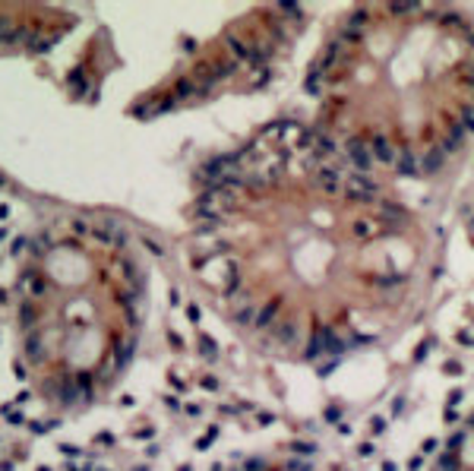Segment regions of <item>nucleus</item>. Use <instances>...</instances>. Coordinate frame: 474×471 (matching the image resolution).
Returning a JSON list of instances; mask_svg holds the SVG:
<instances>
[{"instance_id":"23","label":"nucleus","mask_w":474,"mask_h":471,"mask_svg":"<svg viewBox=\"0 0 474 471\" xmlns=\"http://www.w3.org/2000/svg\"><path fill=\"white\" fill-rule=\"evenodd\" d=\"M443 26H446V29H461V32H468V22L461 19L458 13H446V16H443Z\"/></svg>"},{"instance_id":"36","label":"nucleus","mask_w":474,"mask_h":471,"mask_svg":"<svg viewBox=\"0 0 474 471\" xmlns=\"http://www.w3.org/2000/svg\"><path fill=\"white\" fill-rule=\"evenodd\" d=\"M0 304H7V291L4 288H0Z\"/></svg>"},{"instance_id":"18","label":"nucleus","mask_w":474,"mask_h":471,"mask_svg":"<svg viewBox=\"0 0 474 471\" xmlns=\"http://www.w3.org/2000/svg\"><path fill=\"white\" fill-rule=\"evenodd\" d=\"M241 288H244V278H241V272H237V266H231V269H228V285L221 288V294L231 301V298H234V294L241 291Z\"/></svg>"},{"instance_id":"14","label":"nucleus","mask_w":474,"mask_h":471,"mask_svg":"<svg viewBox=\"0 0 474 471\" xmlns=\"http://www.w3.org/2000/svg\"><path fill=\"white\" fill-rule=\"evenodd\" d=\"M335 139L332 136H323L319 133V139L313 143V149H310V158H316V161H323V158H329V155H335Z\"/></svg>"},{"instance_id":"25","label":"nucleus","mask_w":474,"mask_h":471,"mask_svg":"<svg viewBox=\"0 0 474 471\" xmlns=\"http://www.w3.org/2000/svg\"><path fill=\"white\" fill-rule=\"evenodd\" d=\"M354 234H358V238H373L376 228H373V221H358V225H354Z\"/></svg>"},{"instance_id":"22","label":"nucleus","mask_w":474,"mask_h":471,"mask_svg":"<svg viewBox=\"0 0 474 471\" xmlns=\"http://www.w3.org/2000/svg\"><path fill=\"white\" fill-rule=\"evenodd\" d=\"M67 82H70V89H73L79 98H82V95H86V92H89V79L82 76L79 70H76V73H70V79H67Z\"/></svg>"},{"instance_id":"35","label":"nucleus","mask_w":474,"mask_h":471,"mask_svg":"<svg viewBox=\"0 0 474 471\" xmlns=\"http://www.w3.org/2000/svg\"><path fill=\"white\" fill-rule=\"evenodd\" d=\"M4 218H10V206L0 203V221H4Z\"/></svg>"},{"instance_id":"31","label":"nucleus","mask_w":474,"mask_h":471,"mask_svg":"<svg viewBox=\"0 0 474 471\" xmlns=\"http://www.w3.org/2000/svg\"><path fill=\"white\" fill-rule=\"evenodd\" d=\"M203 351H206V355H209V358H212V355H215V341H212L209 335H203Z\"/></svg>"},{"instance_id":"2","label":"nucleus","mask_w":474,"mask_h":471,"mask_svg":"<svg viewBox=\"0 0 474 471\" xmlns=\"http://www.w3.org/2000/svg\"><path fill=\"white\" fill-rule=\"evenodd\" d=\"M301 458H307V455H301ZM301 458H288V462H281V465H269L266 458H247V462L241 468H234V471H310V465L301 462ZM215 471H221V468L215 465Z\"/></svg>"},{"instance_id":"19","label":"nucleus","mask_w":474,"mask_h":471,"mask_svg":"<svg viewBox=\"0 0 474 471\" xmlns=\"http://www.w3.org/2000/svg\"><path fill=\"white\" fill-rule=\"evenodd\" d=\"M196 95V82L190 76H181L174 82V98H193Z\"/></svg>"},{"instance_id":"9","label":"nucleus","mask_w":474,"mask_h":471,"mask_svg":"<svg viewBox=\"0 0 474 471\" xmlns=\"http://www.w3.org/2000/svg\"><path fill=\"white\" fill-rule=\"evenodd\" d=\"M395 168H398L401 178H418L421 174V161H418V155H414L411 149H398L395 152Z\"/></svg>"},{"instance_id":"11","label":"nucleus","mask_w":474,"mask_h":471,"mask_svg":"<svg viewBox=\"0 0 474 471\" xmlns=\"http://www.w3.org/2000/svg\"><path fill=\"white\" fill-rule=\"evenodd\" d=\"M114 269H117V275H121L127 285H133V281L139 285V281H142V278H139V266H136V260H130V256H117V260H114Z\"/></svg>"},{"instance_id":"30","label":"nucleus","mask_w":474,"mask_h":471,"mask_svg":"<svg viewBox=\"0 0 474 471\" xmlns=\"http://www.w3.org/2000/svg\"><path fill=\"white\" fill-rule=\"evenodd\" d=\"M142 244H146V247H149V253H155V256H161V253H164V247H161V244H155V241H149V238L142 241Z\"/></svg>"},{"instance_id":"27","label":"nucleus","mask_w":474,"mask_h":471,"mask_svg":"<svg viewBox=\"0 0 474 471\" xmlns=\"http://www.w3.org/2000/svg\"><path fill=\"white\" fill-rule=\"evenodd\" d=\"M414 10H418V4H392V7H389V13L401 16V13H414Z\"/></svg>"},{"instance_id":"4","label":"nucleus","mask_w":474,"mask_h":471,"mask_svg":"<svg viewBox=\"0 0 474 471\" xmlns=\"http://www.w3.org/2000/svg\"><path fill=\"white\" fill-rule=\"evenodd\" d=\"M278 310H281V298H272V301H266L263 307H256V313H253V323H250V326L256 329V332H263V335H266L269 329H272V323L278 320Z\"/></svg>"},{"instance_id":"12","label":"nucleus","mask_w":474,"mask_h":471,"mask_svg":"<svg viewBox=\"0 0 474 471\" xmlns=\"http://www.w3.org/2000/svg\"><path fill=\"white\" fill-rule=\"evenodd\" d=\"M250 51H253V41H244V38H237V35H231V38H228V54H231L234 64L250 61Z\"/></svg>"},{"instance_id":"13","label":"nucleus","mask_w":474,"mask_h":471,"mask_svg":"<svg viewBox=\"0 0 474 471\" xmlns=\"http://www.w3.org/2000/svg\"><path fill=\"white\" fill-rule=\"evenodd\" d=\"M22 285H26V291L32 294L35 301H41L44 294H47V281H44V275H41V272H26Z\"/></svg>"},{"instance_id":"29","label":"nucleus","mask_w":474,"mask_h":471,"mask_svg":"<svg viewBox=\"0 0 474 471\" xmlns=\"http://www.w3.org/2000/svg\"><path fill=\"white\" fill-rule=\"evenodd\" d=\"M26 247H29V241H26V238H16V241H13V250H10V253H13V256H19L22 250H26Z\"/></svg>"},{"instance_id":"34","label":"nucleus","mask_w":474,"mask_h":471,"mask_svg":"<svg viewBox=\"0 0 474 471\" xmlns=\"http://www.w3.org/2000/svg\"><path fill=\"white\" fill-rule=\"evenodd\" d=\"M184 51L193 54V51H196V41H193V38H184Z\"/></svg>"},{"instance_id":"24","label":"nucleus","mask_w":474,"mask_h":471,"mask_svg":"<svg viewBox=\"0 0 474 471\" xmlns=\"http://www.w3.org/2000/svg\"><path fill=\"white\" fill-rule=\"evenodd\" d=\"M367 19H370V13H367V10H354V16L348 19V26H351V29H358V32H361V29L367 26Z\"/></svg>"},{"instance_id":"5","label":"nucleus","mask_w":474,"mask_h":471,"mask_svg":"<svg viewBox=\"0 0 474 471\" xmlns=\"http://www.w3.org/2000/svg\"><path fill=\"white\" fill-rule=\"evenodd\" d=\"M345 155L351 158V164L358 168V174H370V164H373V158H370V149H367V143L364 139H348V146H345Z\"/></svg>"},{"instance_id":"20","label":"nucleus","mask_w":474,"mask_h":471,"mask_svg":"<svg viewBox=\"0 0 474 471\" xmlns=\"http://www.w3.org/2000/svg\"><path fill=\"white\" fill-rule=\"evenodd\" d=\"M401 281H405V275L401 272H383V275H373L370 278V285H376V288H392V285H401Z\"/></svg>"},{"instance_id":"3","label":"nucleus","mask_w":474,"mask_h":471,"mask_svg":"<svg viewBox=\"0 0 474 471\" xmlns=\"http://www.w3.org/2000/svg\"><path fill=\"white\" fill-rule=\"evenodd\" d=\"M313 184L326 196H335L341 190V168H338V164H319L316 174H313Z\"/></svg>"},{"instance_id":"33","label":"nucleus","mask_w":474,"mask_h":471,"mask_svg":"<svg viewBox=\"0 0 474 471\" xmlns=\"http://www.w3.org/2000/svg\"><path fill=\"white\" fill-rule=\"evenodd\" d=\"M187 316H190L193 323H199V307H193V304H190V307H187Z\"/></svg>"},{"instance_id":"26","label":"nucleus","mask_w":474,"mask_h":471,"mask_svg":"<svg viewBox=\"0 0 474 471\" xmlns=\"http://www.w3.org/2000/svg\"><path fill=\"white\" fill-rule=\"evenodd\" d=\"M70 228H73L76 238H89V231H92V225H89V221H82V218H73V225H70Z\"/></svg>"},{"instance_id":"16","label":"nucleus","mask_w":474,"mask_h":471,"mask_svg":"<svg viewBox=\"0 0 474 471\" xmlns=\"http://www.w3.org/2000/svg\"><path fill=\"white\" fill-rule=\"evenodd\" d=\"M443 164H446V152L440 146H433L430 152H427V158H424V171L436 174V171H443Z\"/></svg>"},{"instance_id":"15","label":"nucleus","mask_w":474,"mask_h":471,"mask_svg":"<svg viewBox=\"0 0 474 471\" xmlns=\"http://www.w3.org/2000/svg\"><path fill=\"white\" fill-rule=\"evenodd\" d=\"M316 139H319V127H298V143H294V149L310 152Z\"/></svg>"},{"instance_id":"7","label":"nucleus","mask_w":474,"mask_h":471,"mask_svg":"<svg viewBox=\"0 0 474 471\" xmlns=\"http://www.w3.org/2000/svg\"><path fill=\"white\" fill-rule=\"evenodd\" d=\"M326 326H329V323H316L313 332H310V338L301 345V358H304V361H319V358H323V332H326Z\"/></svg>"},{"instance_id":"10","label":"nucleus","mask_w":474,"mask_h":471,"mask_svg":"<svg viewBox=\"0 0 474 471\" xmlns=\"http://www.w3.org/2000/svg\"><path fill=\"white\" fill-rule=\"evenodd\" d=\"M41 320H44V310L41 307H35V301H22L19 304V323H22V329H38L41 326Z\"/></svg>"},{"instance_id":"37","label":"nucleus","mask_w":474,"mask_h":471,"mask_svg":"<svg viewBox=\"0 0 474 471\" xmlns=\"http://www.w3.org/2000/svg\"><path fill=\"white\" fill-rule=\"evenodd\" d=\"M4 238H7V228H0V241H4Z\"/></svg>"},{"instance_id":"8","label":"nucleus","mask_w":474,"mask_h":471,"mask_svg":"<svg viewBox=\"0 0 474 471\" xmlns=\"http://www.w3.org/2000/svg\"><path fill=\"white\" fill-rule=\"evenodd\" d=\"M370 158H376V161H383V164H392L395 161V149H392V143L383 136V133H376L373 139H370Z\"/></svg>"},{"instance_id":"32","label":"nucleus","mask_w":474,"mask_h":471,"mask_svg":"<svg viewBox=\"0 0 474 471\" xmlns=\"http://www.w3.org/2000/svg\"><path fill=\"white\" fill-rule=\"evenodd\" d=\"M304 89L310 92V95H319V92H323V86H316V82H304Z\"/></svg>"},{"instance_id":"6","label":"nucleus","mask_w":474,"mask_h":471,"mask_svg":"<svg viewBox=\"0 0 474 471\" xmlns=\"http://www.w3.org/2000/svg\"><path fill=\"white\" fill-rule=\"evenodd\" d=\"M92 238L98 241L101 247H124V234H121V225H117V221H104V225H95L92 231Z\"/></svg>"},{"instance_id":"1","label":"nucleus","mask_w":474,"mask_h":471,"mask_svg":"<svg viewBox=\"0 0 474 471\" xmlns=\"http://www.w3.org/2000/svg\"><path fill=\"white\" fill-rule=\"evenodd\" d=\"M345 193H348V199H354V203H373V196H376V181L370 178V174H348Z\"/></svg>"},{"instance_id":"17","label":"nucleus","mask_w":474,"mask_h":471,"mask_svg":"<svg viewBox=\"0 0 474 471\" xmlns=\"http://www.w3.org/2000/svg\"><path fill=\"white\" fill-rule=\"evenodd\" d=\"M241 307L234 310V323L237 326H250L253 323V313H256V304H250V301H237Z\"/></svg>"},{"instance_id":"28","label":"nucleus","mask_w":474,"mask_h":471,"mask_svg":"<svg viewBox=\"0 0 474 471\" xmlns=\"http://www.w3.org/2000/svg\"><path fill=\"white\" fill-rule=\"evenodd\" d=\"M278 10L284 16H294V19H301V7H294V4H278Z\"/></svg>"},{"instance_id":"21","label":"nucleus","mask_w":474,"mask_h":471,"mask_svg":"<svg viewBox=\"0 0 474 471\" xmlns=\"http://www.w3.org/2000/svg\"><path fill=\"white\" fill-rule=\"evenodd\" d=\"M335 41L341 44V48H345V44H358V41H361V32H358V29H351V26H341L338 35H335Z\"/></svg>"}]
</instances>
